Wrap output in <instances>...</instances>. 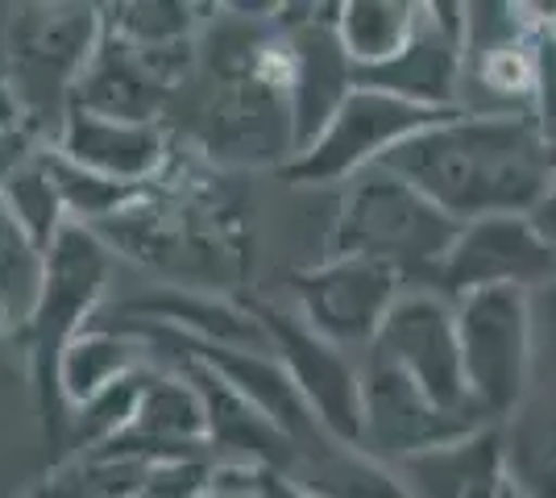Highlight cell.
Returning a JSON list of instances; mask_svg holds the SVG:
<instances>
[{
  "label": "cell",
  "mask_w": 556,
  "mask_h": 498,
  "mask_svg": "<svg viewBox=\"0 0 556 498\" xmlns=\"http://www.w3.org/2000/svg\"><path fill=\"white\" fill-rule=\"evenodd\" d=\"M204 9L195 4H166V0H138V4H104L100 17L104 29L146 50H170V47H195L200 42V25L195 17Z\"/></svg>",
  "instance_id": "22"
},
{
  "label": "cell",
  "mask_w": 556,
  "mask_h": 498,
  "mask_svg": "<svg viewBox=\"0 0 556 498\" xmlns=\"http://www.w3.org/2000/svg\"><path fill=\"white\" fill-rule=\"evenodd\" d=\"M47 145L38 133H29L25 125H0V188L22 170L25 163H34Z\"/></svg>",
  "instance_id": "26"
},
{
  "label": "cell",
  "mask_w": 556,
  "mask_h": 498,
  "mask_svg": "<svg viewBox=\"0 0 556 498\" xmlns=\"http://www.w3.org/2000/svg\"><path fill=\"white\" fill-rule=\"evenodd\" d=\"M13 241H22V233H17V225L9 220V208H4V200H0V254H4Z\"/></svg>",
  "instance_id": "31"
},
{
  "label": "cell",
  "mask_w": 556,
  "mask_h": 498,
  "mask_svg": "<svg viewBox=\"0 0 556 498\" xmlns=\"http://www.w3.org/2000/svg\"><path fill=\"white\" fill-rule=\"evenodd\" d=\"M4 336H22V320H17V311L9 308V299L0 295V341Z\"/></svg>",
  "instance_id": "30"
},
{
  "label": "cell",
  "mask_w": 556,
  "mask_h": 498,
  "mask_svg": "<svg viewBox=\"0 0 556 498\" xmlns=\"http://www.w3.org/2000/svg\"><path fill=\"white\" fill-rule=\"evenodd\" d=\"M457 113V108H453ZM441 108H424L403 95L357 84L349 100L337 108V117L325 125V133L282 166V179L295 188H328V183H353L382 163L391 150L424 133L428 125L453 117Z\"/></svg>",
  "instance_id": "6"
},
{
  "label": "cell",
  "mask_w": 556,
  "mask_h": 498,
  "mask_svg": "<svg viewBox=\"0 0 556 498\" xmlns=\"http://www.w3.org/2000/svg\"><path fill=\"white\" fill-rule=\"evenodd\" d=\"M146 354H159L166 361V370H179L200 391L204 416H208V449L225 452L220 461H245V465H257V470L291 474L295 445L229 379H220L200 357L170 349V345H146Z\"/></svg>",
  "instance_id": "14"
},
{
  "label": "cell",
  "mask_w": 556,
  "mask_h": 498,
  "mask_svg": "<svg viewBox=\"0 0 556 498\" xmlns=\"http://www.w3.org/2000/svg\"><path fill=\"white\" fill-rule=\"evenodd\" d=\"M0 125H25L22 104H17L13 84H9V75H4V72H0Z\"/></svg>",
  "instance_id": "29"
},
{
  "label": "cell",
  "mask_w": 556,
  "mask_h": 498,
  "mask_svg": "<svg viewBox=\"0 0 556 498\" xmlns=\"http://www.w3.org/2000/svg\"><path fill=\"white\" fill-rule=\"evenodd\" d=\"M370 349L391 357L394 366L407 379H416L419 391L432 395L444 411H457V416L490 424L473 404V395H469L462 341H457V311H453V299H444L441 291L407 286Z\"/></svg>",
  "instance_id": "9"
},
{
  "label": "cell",
  "mask_w": 556,
  "mask_h": 498,
  "mask_svg": "<svg viewBox=\"0 0 556 498\" xmlns=\"http://www.w3.org/2000/svg\"><path fill=\"white\" fill-rule=\"evenodd\" d=\"M250 498H316V495H307L300 482H291L287 474H275V470H262L257 474V486H254V495Z\"/></svg>",
  "instance_id": "28"
},
{
  "label": "cell",
  "mask_w": 556,
  "mask_h": 498,
  "mask_svg": "<svg viewBox=\"0 0 556 498\" xmlns=\"http://www.w3.org/2000/svg\"><path fill=\"white\" fill-rule=\"evenodd\" d=\"M104 38V17L96 4H22L9 17L0 72L9 75L22 104L25 129L42 145L59 138L75 100V84L88 72Z\"/></svg>",
  "instance_id": "3"
},
{
  "label": "cell",
  "mask_w": 556,
  "mask_h": 498,
  "mask_svg": "<svg viewBox=\"0 0 556 498\" xmlns=\"http://www.w3.org/2000/svg\"><path fill=\"white\" fill-rule=\"evenodd\" d=\"M50 150H59L67 163L129 188H150L175 154L163 120H116L84 108H71Z\"/></svg>",
  "instance_id": "15"
},
{
  "label": "cell",
  "mask_w": 556,
  "mask_h": 498,
  "mask_svg": "<svg viewBox=\"0 0 556 498\" xmlns=\"http://www.w3.org/2000/svg\"><path fill=\"white\" fill-rule=\"evenodd\" d=\"M503 498H528V495H523L519 486H510V490H507V495H503Z\"/></svg>",
  "instance_id": "32"
},
{
  "label": "cell",
  "mask_w": 556,
  "mask_h": 498,
  "mask_svg": "<svg viewBox=\"0 0 556 498\" xmlns=\"http://www.w3.org/2000/svg\"><path fill=\"white\" fill-rule=\"evenodd\" d=\"M424 22V4L407 0H349L337 9V38L349 63L362 72H378L412 47Z\"/></svg>",
  "instance_id": "20"
},
{
  "label": "cell",
  "mask_w": 556,
  "mask_h": 498,
  "mask_svg": "<svg viewBox=\"0 0 556 498\" xmlns=\"http://www.w3.org/2000/svg\"><path fill=\"white\" fill-rule=\"evenodd\" d=\"M412 498H503L515 486L503 424L465 432L448 445L424 449L394 465Z\"/></svg>",
  "instance_id": "16"
},
{
  "label": "cell",
  "mask_w": 556,
  "mask_h": 498,
  "mask_svg": "<svg viewBox=\"0 0 556 498\" xmlns=\"http://www.w3.org/2000/svg\"><path fill=\"white\" fill-rule=\"evenodd\" d=\"M200 158L216 166H262L278 170L295 158V133L287 95L275 92L257 67L250 75L216 79L208 108L200 117Z\"/></svg>",
  "instance_id": "12"
},
{
  "label": "cell",
  "mask_w": 556,
  "mask_h": 498,
  "mask_svg": "<svg viewBox=\"0 0 556 498\" xmlns=\"http://www.w3.org/2000/svg\"><path fill=\"white\" fill-rule=\"evenodd\" d=\"M212 457H159L141 470V482L129 498H212Z\"/></svg>",
  "instance_id": "25"
},
{
  "label": "cell",
  "mask_w": 556,
  "mask_h": 498,
  "mask_svg": "<svg viewBox=\"0 0 556 498\" xmlns=\"http://www.w3.org/2000/svg\"><path fill=\"white\" fill-rule=\"evenodd\" d=\"M457 233L462 225L441 213L424 191L387 166H374L357 175L341 195L328 233V254L382 261L403 283L437 286Z\"/></svg>",
  "instance_id": "2"
},
{
  "label": "cell",
  "mask_w": 556,
  "mask_h": 498,
  "mask_svg": "<svg viewBox=\"0 0 556 498\" xmlns=\"http://www.w3.org/2000/svg\"><path fill=\"white\" fill-rule=\"evenodd\" d=\"M378 166L424 191L457 225L528 216L556 175V142L528 113H453Z\"/></svg>",
  "instance_id": "1"
},
{
  "label": "cell",
  "mask_w": 556,
  "mask_h": 498,
  "mask_svg": "<svg viewBox=\"0 0 556 498\" xmlns=\"http://www.w3.org/2000/svg\"><path fill=\"white\" fill-rule=\"evenodd\" d=\"M469 395L490 424H507L532 379V295L498 286L453 299Z\"/></svg>",
  "instance_id": "5"
},
{
  "label": "cell",
  "mask_w": 556,
  "mask_h": 498,
  "mask_svg": "<svg viewBox=\"0 0 556 498\" xmlns=\"http://www.w3.org/2000/svg\"><path fill=\"white\" fill-rule=\"evenodd\" d=\"M407 283L391 266L370 258H332L295 270L291 274V295H295V316H300L316 336L345 354H366L378 332L387 324L391 308Z\"/></svg>",
  "instance_id": "7"
},
{
  "label": "cell",
  "mask_w": 556,
  "mask_h": 498,
  "mask_svg": "<svg viewBox=\"0 0 556 498\" xmlns=\"http://www.w3.org/2000/svg\"><path fill=\"white\" fill-rule=\"evenodd\" d=\"M47 158V170L59 183V195L67 204V216L75 225H88V229H100L109 225L113 216H121L134 200H138L146 188H129V183H116V179H104L96 170H84V166L67 163L59 150H42Z\"/></svg>",
  "instance_id": "23"
},
{
  "label": "cell",
  "mask_w": 556,
  "mask_h": 498,
  "mask_svg": "<svg viewBox=\"0 0 556 498\" xmlns=\"http://www.w3.org/2000/svg\"><path fill=\"white\" fill-rule=\"evenodd\" d=\"M141 382H146V366L125 374L121 382H113L109 391H100L92 404L75 407L71 411V436H75V449L84 457L109 449L113 440H121L129 427H134V416H138V399H141Z\"/></svg>",
  "instance_id": "24"
},
{
  "label": "cell",
  "mask_w": 556,
  "mask_h": 498,
  "mask_svg": "<svg viewBox=\"0 0 556 498\" xmlns=\"http://www.w3.org/2000/svg\"><path fill=\"white\" fill-rule=\"evenodd\" d=\"M473 427L486 424L444 411L391 357H382L378 349L362 354V445L357 449H366L387 465H399L424 449L457 440Z\"/></svg>",
  "instance_id": "10"
},
{
  "label": "cell",
  "mask_w": 556,
  "mask_h": 498,
  "mask_svg": "<svg viewBox=\"0 0 556 498\" xmlns=\"http://www.w3.org/2000/svg\"><path fill=\"white\" fill-rule=\"evenodd\" d=\"M195 59H200V42L195 47L146 50L104 29L88 72L75 84L71 108L116 120H159L166 100L191 75Z\"/></svg>",
  "instance_id": "11"
},
{
  "label": "cell",
  "mask_w": 556,
  "mask_h": 498,
  "mask_svg": "<svg viewBox=\"0 0 556 498\" xmlns=\"http://www.w3.org/2000/svg\"><path fill=\"white\" fill-rule=\"evenodd\" d=\"M0 200H4V208H9V220L17 225V233H22L34 250H42V254H47L50 245L59 241V233L71 225L67 204H63L59 183H54V175L47 170V158H42V154H38L34 163H25L22 170L0 188Z\"/></svg>",
  "instance_id": "21"
},
{
  "label": "cell",
  "mask_w": 556,
  "mask_h": 498,
  "mask_svg": "<svg viewBox=\"0 0 556 498\" xmlns=\"http://www.w3.org/2000/svg\"><path fill=\"white\" fill-rule=\"evenodd\" d=\"M109 320H141V324H163L204 341V345H229V349H257L270 354L266 329L257 324V316L245 308V299H225L216 291H191V286H154L146 295H129L121 304L100 308Z\"/></svg>",
  "instance_id": "17"
},
{
  "label": "cell",
  "mask_w": 556,
  "mask_h": 498,
  "mask_svg": "<svg viewBox=\"0 0 556 498\" xmlns=\"http://www.w3.org/2000/svg\"><path fill=\"white\" fill-rule=\"evenodd\" d=\"M544 283H556V254L532 229V220L486 216V220L462 225L432 291H441L444 299H462L473 291H498V286H515L532 295Z\"/></svg>",
  "instance_id": "13"
},
{
  "label": "cell",
  "mask_w": 556,
  "mask_h": 498,
  "mask_svg": "<svg viewBox=\"0 0 556 498\" xmlns=\"http://www.w3.org/2000/svg\"><path fill=\"white\" fill-rule=\"evenodd\" d=\"M245 308L266 329L270 354L291 374L303 404L345 445H362V357L328 345L295 311H282L262 295H245Z\"/></svg>",
  "instance_id": "8"
},
{
  "label": "cell",
  "mask_w": 556,
  "mask_h": 498,
  "mask_svg": "<svg viewBox=\"0 0 556 498\" xmlns=\"http://www.w3.org/2000/svg\"><path fill=\"white\" fill-rule=\"evenodd\" d=\"M141 357H146V345L134 341L129 332L109 329V324H88L67 345V354L59 361V379H54L67 420L75 407L92 404L100 391H109L125 374L141 370L146 366Z\"/></svg>",
  "instance_id": "18"
},
{
  "label": "cell",
  "mask_w": 556,
  "mask_h": 498,
  "mask_svg": "<svg viewBox=\"0 0 556 498\" xmlns=\"http://www.w3.org/2000/svg\"><path fill=\"white\" fill-rule=\"evenodd\" d=\"M113 274V250L88 225H75L59 233V241L47 250V274H42V295L38 308L25 324V349H29V374L38 386V399L50 420H67L59 404V361L67 345L92 324L104 308V291Z\"/></svg>",
  "instance_id": "4"
},
{
  "label": "cell",
  "mask_w": 556,
  "mask_h": 498,
  "mask_svg": "<svg viewBox=\"0 0 556 498\" xmlns=\"http://www.w3.org/2000/svg\"><path fill=\"white\" fill-rule=\"evenodd\" d=\"M291 482H300L307 495L316 498H412L394 474V465L370 457L357 445L328 440L320 449L303 452L291 465Z\"/></svg>",
  "instance_id": "19"
},
{
  "label": "cell",
  "mask_w": 556,
  "mask_h": 498,
  "mask_svg": "<svg viewBox=\"0 0 556 498\" xmlns=\"http://www.w3.org/2000/svg\"><path fill=\"white\" fill-rule=\"evenodd\" d=\"M528 220H532V229L548 241V250L556 254V175H553V183H548V191L540 195V204L528 213Z\"/></svg>",
  "instance_id": "27"
}]
</instances>
